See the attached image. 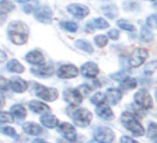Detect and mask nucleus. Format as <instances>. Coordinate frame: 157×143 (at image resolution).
<instances>
[{
	"label": "nucleus",
	"instance_id": "nucleus-32",
	"mask_svg": "<svg viewBox=\"0 0 157 143\" xmlns=\"http://www.w3.org/2000/svg\"><path fill=\"white\" fill-rule=\"evenodd\" d=\"M117 24H118V27L122 28L124 31H128V33H135V25L132 23H129L128 20H118Z\"/></svg>",
	"mask_w": 157,
	"mask_h": 143
},
{
	"label": "nucleus",
	"instance_id": "nucleus-48",
	"mask_svg": "<svg viewBox=\"0 0 157 143\" xmlns=\"http://www.w3.org/2000/svg\"><path fill=\"white\" fill-rule=\"evenodd\" d=\"M17 3H23V4H25V3H28V2H31V0H16Z\"/></svg>",
	"mask_w": 157,
	"mask_h": 143
},
{
	"label": "nucleus",
	"instance_id": "nucleus-24",
	"mask_svg": "<svg viewBox=\"0 0 157 143\" xmlns=\"http://www.w3.org/2000/svg\"><path fill=\"white\" fill-rule=\"evenodd\" d=\"M11 114L14 115V118H16L17 121H23L27 115V111L21 104H14L13 107H11Z\"/></svg>",
	"mask_w": 157,
	"mask_h": 143
},
{
	"label": "nucleus",
	"instance_id": "nucleus-49",
	"mask_svg": "<svg viewBox=\"0 0 157 143\" xmlns=\"http://www.w3.org/2000/svg\"><path fill=\"white\" fill-rule=\"evenodd\" d=\"M88 143H100V142H98V140H95V139H94V140H90V142H88Z\"/></svg>",
	"mask_w": 157,
	"mask_h": 143
},
{
	"label": "nucleus",
	"instance_id": "nucleus-35",
	"mask_svg": "<svg viewBox=\"0 0 157 143\" xmlns=\"http://www.w3.org/2000/svg\"><path fill=\"white\" fill-rule=\"evenodd\" d=\"M147 136L149 139H151L154 143H157V124H150L147 128Z\"/></svg>",
	"mask_w": 157,
	"mask_h": 143
},
{
	"label": "nucleus",
	"instance_id": "nucleus-30",
	"mask_svg": "<svg viewBox=\"0 0 157 143\" xmlns=\"http://www.w3.org/2000/svg\"><path fill=\"white\" fill-rule=\"evenodd\" d=\"M109 77H111L112 80H115V81H119V83H124V81H126L128 79H129V75H128V72L121 70V72H115V73H112V75H109Z\"/></svg>",
	"mask_w": 157,
	"mask_h": 143
},
{
	"label": "nucleus",
	"instance_id": "nucleus-42",
	"mask_svg": "<svg viewBox=\"0 0 157 143\" xmlns=\"http://www.w3.org/2000/svg\"><path fill=\"white\" fill-rule=\"evenodd\" d=\"M78 90H80V93H82L83 95H88L90 93H91L93 87L91 86H88V84H82L80 87H78Z\"/></svg>",
	"mask_w": 157,
	"mask_h": 143
},
{
	"label": "nucleus",
	"instance_id": "nucleus-45",
	"mask_svg": "<svg viewBox=\"0 0 157 143\" xmlns=\"http://www.w3.org/2000/svg\"><path fill=\"white\" fill-rule=\"evenodd\" d=\"M7 88V81L4 77H2V91H4Z\"/></svg>",
	"mask_w": 157,
	"mask_h": 143
},
{
	"label": "nucleus",
	"instance_id": "nucleus-14",
	"mask_svg": "<svg viewBox=\"0 0 157 143\" xmlns=\"http://www.w3.org/2000/svg\"><path fill=\"white\" fill-rule=\"evenodd\" d=\"M108 27H109V24H108L107 20L100 17V18H93L90 23L86 24V31H87V33H91L93 29H105V28H108Z\"/></svg>",
	"mask_w": 157,
	"mask_h": 143
},
{
	"label": "nucleus",
	"instance_id": "nucleus-4",
	"mask_svg": "<svg viewBox=\"0 0 157 143\" xmlns=\"http://www.w3.org/2000/svg\"><path fill=\"white\" fill-rule=\"evenodd\" d=\"M149 56V51L144 48H135L132 51V53L128 58V63L131 68H139L140 65H143L144 60Z\"/></svg>",
	"mask_w": 157,
	"mask_h": 143
},
{
	"label": "nucleus",
	"instance_id": "nucleus-27",
	"mask_svg": "<svg viewBox=\"0 0 157 143\" xmlns=\"http://www.w3.org/2000/svg\"><path fill=\"white\" fill-rule=\"evenodd\" d=\"M7 70L11 73H23L24 72V66L17 60V59H11L7 62Z\"/></svg>",
	"mask_w": 157,
	"mask_h": 143
},
{
	"label": "nucleus",
	"instance_id": "nucleus-29",
	"mask_svg": "<svg viewBox=\"0 0 157 143\" xmlns=\"http://www.w3.org/2000/svg\"><path fill=\"white\" fill-rule=\"evenodd\" d=\"M60 28L67 31V33H76L78 25H77V23H75V21H60Z\"/></svg>",
	"mask_w": 157,
	"mask_h": 143
},
{
	"label": "nucleus",
	"instance_id": "nucleus-47",
	"mask_svg": "<svg viewBox=\"0 0 157 143\" xmlns=\"http://www.w3.org/2000/svg\"><path fill=\"white\" fill-rule=\"evenodd\" d=\"M58 143H73V142H70V140H67V139H65V137H63V139H59Z\"/></svg>",
	"mask_w": 157,
	"mask_h": 143
},
{
	"label": "nucleus",
	"instance_id": "nucleus-52",
	"mask_svg": "<svg viewBox=\"0 0 157 143\" xmlns=\"http://www.w3.org/2000/svg\"><path fill=\"white\" fill-rule=\"evenodd\" d=\"M151 2H157V0H151Z\"/></svg>",
	"mask_w": 157,
	"mask_h": 143
},
{
	"label": "nucleus",
	"instance_id": "nucleus-37",
	"mask_svg": "<svg viewBox=\"0 0 157 143\" xmlns=\"http://www.w3.org/2000/svg\"><path fill=\"white\" fill-rule=\"evenodd\" d=\"M146 25L151 29L157 28V14H150V16L147 17L146 18Z\"/></svg>",
	"mask_w": 157,
	"mask_h": 143
},
{
	"label": "nucleus",
	"instance_id": "nucleus-17",
	"mask_svg": "<svg viewBox=\"0 0 157 143\" xmlns=\"http://www.w3.org/2000/svg\"><path fill=\"white\" fill-rule=\"evenodd\" d=\"M28 108L33 111V112H35V114H45V112H48V111L51 110L44 101H38V100L29 101Z\"/></svg>",
	"mask_w": 157,
	"mask_h": 143
},
{
	"label": "nucleus",
	"instance_id": "nucleus-26",
	"mask_svg": "<svg viewBox=\"0 0 157 143\" xmlns=\"http://www.w3.org/2000/svg\"><path fill=\"white\" fill-rule=\"evenodd\" d=\"M140 41L142 42H151L153 41V38H154V35H153V31H151V28H149V27H142V29H140Z\"/></svg>",
	"mask_w": 157,
	"mask_h": 143
},
{
	"label": "nucleus",
	"instance_id": "nucleus-50",
	"mask_svg": "<svg viewBox=\"0 0 157 143\" xmlns=\"http://www.w3.org/2000/svg\"><path fill=\"white\" fill-rule=\"evenodd\" d=\"M153 6H154V9H157V2H154V4H153Z\"/></svg>",
	"mask_w": 157,
	"mask_h": 143
},
{
	"label": "nucleus",
	"instance_id": "nucleus-1",
	"mask_svg": "<svg viewBox=\"0 0 157 143\" xmlns=\"http://www.w3.org/2000/svg\"><path fill=\"white\" fill-rule=\"evenodd\" d=\"M7 34H9L10 41L16 45H24L28 41L29 37V27L23 21H11L7 28Z\"/></svg>",
	"mask_w": 157,
	"mask_h": 143
},
{
	"label": "nucleus",
	"instance_id": "nucleus-21",
	"mask_svg": "<svg viewBox=\"0 0 157 143\" xmlns=\"http://www.w3.org/2000/svg\"><path fill=\"white\" fill-rule=\"evenodd\" d=\"M95 114H97L100 118H102V119H107V121L114 118V112H112L111 107H108V105H105V104L97 105V108H95Z\"/></svg>",
	"mask_w": 157,
	"mask_h": 143
},
{
	"label": "nucleus",
	"instance_id": "nucleus-28",
	"mask_svg": "<svg viewBox=\"0 0 157 143\" xmlns=\"http://www.w3.org/2000/svg\"><path fill=\"white\" fill-rule=\"evenodd\" d=\"M76 48L80 49V51H84V52L87 53H94V48H93V45L90 42H87V41H84V39H77L75 42Z\"/></svg>",
	"mask_w": 157,
	"mask_h": 143
},
{
	"label": "nucleus",
	"instance_id": "nucleus-34",
	"mask_svg": "<svg viewBox=\"0 0 157 143\" xmlns=\"http://www.w3.org/2000/svg\"><path fill=\"white\" fill-rule=\"evenodd\" d=\"M38 9H39V6H38V2H36V0H33V3H25L23 6V11L27 14L35 13Z\"/></svg>",
	"mask_w": 157,
	"mask_h": 143
},
{
	"label": "nucleus",
	"instance_id": "nucleus-5",
	"mask_svg": "<svg viewBox=\"0 0 157 143\" xmlns=\"http://www.w3.org/2000/svg\"><path fill=\"white\" fill-rule=\"evenodd\" d=\"M34 91L35 95L38 98H41L42 101H55L58 98V90L56 88H51L46 86H41V84H34Z\"/></svg>",
	"mask_w": 157,
	"mask_h": 143
},
{
	"label": "nucleus",
	"instance_id": "nucleus-3",
	"mask_svg": "<svg viewBox=\"0 0 157 143\" xmlns=\"http://www.w3.org/2000/svg\"><path fill=\"white\" fill-rule=\"evenodd\" d=\"M121 122L135 136H143L144 135V128L142 126V124L137 121V118L135 117L132 112H129V111H126V112H124V114L121 115Z\"/></svg>",
	"mask_w": 157,
	"mask_h": 143
},
{
	"label": "nucleus",
	"instance_id": "nucleus-43",
	"mask_svg": "<svg viewBox=\"0 0 157 143\" xmlns=\"http://www.w3.org/2000/svg\"><path fill=\"white\" fill-rule=\"evenodd\" d=\"M108 38H111L114 39V41H117L118 38H119V31L115 28H111L109 31H108Z\"/></svg>",
	"mask_w": 157,
	"mask_h": 143
},
{
	"label": "nucleus",
	"instance_id": "nucleus-36",
	"mask_svg": "<svg viewBox=\"0 0 157 143\" xmlns=\"http://www.w3.org/2000/svg\"><path fill=\"white\" fill-rule=\"evenodd\" d=\"M94 42L98 48H104V46H107V44H108V35H101V34H100V35H95Z\"/></svg>",
	"mask_w": 157,
	"mask_h": 143
},
{
	"label": "nucleus",
	"instance_id": "nucleus-39",
	"mask_svg": "<svg viewBox=\"0 0 157 143\" xmlns=\"http://www.w3.org/2000/svg\"><path fill=\"white\" fill-rule=\"evenodd\" d=\"M136 86H137V80H136V79H132V77H129L126 81H124V83H121V87L126 88V90L135 88Z\"/></svg>",
	"mask_w": 157,
	"mask_h": 143
},
{
	"label": "nucleus",
	"instance_id": "nucleus-9",
	"mask_svg": "<svg viewBox=\"0 0 157 143\" xmlns=\"http://www.w3.org/2000/svg\"><path fill=\"white\" fill-rule=\"evenodd\" d=\"M66 10H67V13L70 14V16H73L75 18H84V17H87L88 14H90V10H88L87 6H84V4H77V3H72L69 4L67 7H66Z\"/></svg>",
	"mask_w": 157,
	"mask_h": 143
},
{
	"label": "nucleus",
	"instance_id": "nucleus-8",
	"mask_svg": "<svg viewBox=\"0 0 157 143\" xmlns=\"http://www.w3.org/2000/svg\"><path fill=\"white\" fill-rule=\"evenodd\" d=\"M94 139L98 140L100 143H112L115 139V133L111 128L101 126V128H97V129H95Z\"/></svg>",
	"mask_w": 157,
	"mask_h": 143
},
{
	"label": "nucleus",
	"instance_id": "nucleus-25",
	"mask_svg": "<svg viewBox=\"0 0 157 143\" xmlns=\"http://www.w3.org/2000/svg\"><path fill=\"white\" fill-rule=\"evenodd\" d=\"M101 11L108 18H117L118 17V7L115 4H105L101 7Z\"/></svg>",
	"mask_w": 157,
	"mask_h": 143
},
{
	"label": "nucleus",
	"instance_id": "nucleus-16",
	"mask_svg": "<svg viewBox=\"0 0 157 143\" xmlns=\"http://www.w3.org/2000/svg\"><path fill=\"white\" fill-rule=\"evenodd\" d=\"M53 68L49 65H45V66H36V68H31V73L38 77H49V76L53 75Z\"/></svg>",
	"mask_w": 157,
	"mask_h": 143
},
{
	"label": "nucleus",
	"instance_id": "nucleus-41",
	"mask_svg": "<svg viewBox=\"0 0 157 143\" xmlns=\"http://www.w3.org/2000/svg\"><path fill=\"white\" fill-rule=\"evenodd\" d=\"M124 9L128 10V11H133V10H137L139 6H137L136 2H132V0H126L124 3Z\"/></svg>",
	"mask_w": 157,
	"mask_h": 143
},
{
	"label": "nucleus",
	"instance_id": "nucleus-23",
	"mask_svg": "<svg viewBox=\"0 0 157 143\" xmlns=\"http://www.w3.org/2000/svg\"><path fill=\"white\" fill-rule=\"evenodd\" d=\"M41 124L45 128H49V129H52V128H55V126H59L58 118L52 114H42V117H41Z\"/></svg>",
	"mask_w": 157,
	"mask_h": 143
},
{
	"label": "nucleus",
	"instance_id": "nucleus-11",
	"mask_svg": "<svg viewBox=\"0 0 157 143\" xmlns=\"http://www.w3.org/2000/svg\"><path fill=\"white\" fill-rule=\"evenodd\" d=\"M35 20L42 24H51L52 23V10L49 9V6H41L35 13Z\"/></svg>",
	"mask_w": 157,
	"mask_h": 143
},
{
	"label": "nucleus",
	"instance_id": "nucleus-6",
	"mask_svg": "<svg viewBox=\"0 0 157 143\" xmlns=\"http://www.w3.org/2000/svg\"><path fill=\"white\" fill-rule=\"evenodd\" d=\"M133 100L136 102V105H139L142 110H150L151 105H153V100H151L149 91L144 90V88H140V90H137L135 93Z\"/></svg>",
	"mask_w": 157,
	"mask_h": 143
},
{
	"label": "nucleus",
	"instance_id": "nucleus-22",
	"mask_svg": "<svg viewBox=\"0 0 157 143\" xmlns=\"http://www.w3.org/2000/svg\"><path fill=\"white\" fill-rule=\"evenodd\" d=\"M143 75L157 83V60H151V62H149L144 66Z\"/></svg>",
	"mask_w": 157,
	"mask_h": 143
},
{
	"label": "nucleus",
	"instance_id": "nucleus-40",
	"mask_svg": "<svg viewBox=\"0 0 157 143\" xmlns=\"http://www.w3.org/2000/svg\"><path fill=\"white\" fill-rule=\"evenodd\" d=\"M2 133L6 135V136H11V137H17L16 129L11 126H2Z\"/></svg>",
	"mask_w": 157,
	"mask_h": 143
},
{
	"label": "nucleus",
	"instance_id": "nucleus-2",
	"mask_svg": "<svg viewBox=\"0 0 157 143\" xmlns=\"http://www.w3.org/2000/svg\"><path fill=\"white\" fill-rule=\"evenodd\" d=\"M67 114L70 115V118L75 121V125H77L78 128L88 126L93 121V114L86 108H69Z\"/></svg>",
	"mask_w": 157,
	"mask_h": 143
},
{
	"label": "nucleus",
	"instance_id": "nucleus-33",
	"mask_svg": "<svg viewBox=\"0 0 157 143\" xmlns=\"http://www.w3.org/2000/svg\"><path fill=\"white\" fill-rule=\"evenodd\" d=\"M0 9H2V13H10V11H13L16 9L13 2H10V0H0Z\"/></svg>",
	"mask_w": 157,
	"mask_h": 143
},
{
	"label": "nucleus",
	"instance_id": "nucleus-51",
	"mask_svg": "<svg viewBox=\"0 0 157 143\" xmlns=\"http://www.w3.org/2000/svg\"><path fill=\"white\" fill-rule=\"evenodd\" d=\"M156 100H157V90H156Z\"/></svg>",
	"mask_w": 157,
	"mask_h": 143
},
{
	"label": "nucleus",
	"instance_id": "nucleus-13",
	"mask_svg": "<svg viewBox=\"0 0 157 143\" xmlns=\"http://www.w3.org/2000/svg\"><path fill=\"white\" fill-rule=\"evenodd\" d=\"M98 72H100V69H98V66L94 62H86L82 66V69H80V73L84 77H88V79H94L98 75Z\"/></svg>",
	"mask_w": 157,
	"mask_h": 143
},
{
	"label": "nucleus",
	"instance_id": "nucleus-20",
	"mask_svg": "<svg viewBox=\"0 0 157 143\" xmlns=\"http://www.w3.org/2000/svg\"><path fill=\"white\" fill-rule=\"evenodd\" d=\"M23 130L27 135H31V136H39V135L44 133V128L39 126L38 124H34V122H27V124H24Z\"/></svg>",
	"mask_w": 157,
	"mask_h": 143
},
{
	"label": "nucleus",
	"instance_id": "nucleus-19",
	"mask_svg": "<svg viewBox=\"0 0 157 143\" xmlns=\"http://www.w3.org/2000/svg\"><path fill=\"white\" fill-rule=\"evenodd\" d=\"M25 60L28 63H31V65L41 66L44 63V60H45V58L39 51H31V52H28L25 55Z\"/></svg>",
	"mask_w": 157,
	"mask_h": 143
},
{
	"label": "nucleus",
	"instance_id": "nucleus-12",
	"mask_svg": "<svg viewBox=\"0 0 157 143\" xmlns=\"http://www.w3.org/2000/svg\"><path fill=\"white\" fill-rule=\"evenodd\" d=\"M58 132L60 135H63V137L70 142H75L76 140V129L72 124H69V122H63L58 126Z\"/></svg>",
	"mask_w": 157,
	"mask_h": 143
},
{
	"label": "nucleus",
	"instance_id": "nucleus-10",
	"mask_svg": "<svg viewBox=\"0 0 157 143\" xmlns=\"http://www.w3.org/2000/svg\"><path fill=\"white\" fill-rule=\"evenodd\" d=\"M78 72L80 70H78L75 65H72V63H66V65H62L58 69L56 75H58L60 79H73L78 75Z\"/></svg>",
	"mask_w": 157,
	"mask_h": 143
},
{
	"label": "nucleus",
	"instance_id": "nucleus-18",
	"mask_svg": "<svg viewBox=\"0 0 157 143\" xmlns=\"http://www.w3.org/2000/svg\"><path fill=\"white\" fill-rule=\"evenodd\" d=\"M105 97H107V101L111 105H117L122 98V91L118 90V88H108L105 91Z\"/></svg>",
	"mask_w": 157,
	"mask_h": 143
},
{
	"label": "nucleus",
	"instance_id": "nucleus-44",
	"mask_svg": "<svg viewBox=\"0 0 157 143\" xmlns=\"http://www.w3.org/2000/svg\"><path fill=\"white\" fill-rule=\"evenodd\" d=\"M121 143H139V142L135 140V139H132V137H129V136H122L121 137Z\"/></svg>",
	"mask_w": 157,
	"mask_h": 143
},
{
	"label": "nucleus",
	"instance_id": "nucleus-7",
	"mask_svg": "<svg viewBox=\"0 0 157 143\" xmlns=\"http://www.w3.org/2000/svg\"><path fill=\"white\" fill-rule=\"evenodd\" d=\"M83 97L84 95L80 93L78 88H67L63 91V98L67 104H70L72 107H77L83 102Z\"/></svg>",
	"mask_w": 157,
	"mask_h": 143
},
{
	"label": "nucleus",
	"instance_id": "nucleus-15",
	"mask_svg": "<svg viewBox=\"0 0 157 143\" xmlns=\"http://www.w3.org/2000/svg\"><path fill=\"white\" fill-rule=\"evenodd\" d=\"M9 87L14 91V93H24L28 88V83L23 79H13V80L9 81Z\"/></svg>",
	"mask_w": 157,
	"mask_h": 143
},
{
	"label": "nucleus",
	"instance_id": "nucleus-31",
	"mask_svg": "<svg viewBox=\"0 0 157 143\" xmlns=\"http://www.w3.org/2000/svg\"><path fill=\"white\" fill-rule=\"evenodd\" d=\"M90 101H91V104H94V105H100V104H104V101H107V97H105L104 93L98 91V93L91 95Z\"/></svg>",
	"mask_w": 157,
	"mask_h": 143
},
{
	"label": "nucleus",
	"instance_id": "nucleus-38",
	"mask_svg": "<svg viewBox=\"0 0 157 143\" xmlns=\"http://www.w3.org/2000/svg\"><path fill=\"white\" fill-rule=\"evenodd\" d=\"M0 121H2V124H6V122H14V115L11 114V112L2 111V114H0Z\"/></svg>",
	"mask_w": 157,
	"mask_h": 143
},
{
	"label": "nucleus",
	"instance_id": "nucleus-46",
	"mask_svg": "<svg viewBox=\"0 0 157 143\" xmlns=\"http://www.w3.org/2000/svg\"><path fill=\"white\" fill-rule=\"evenodd\" d=\"M33 143H49V142H46V140H42V139H34Z\"/></svg>",
	"mask_w": 157,
	"mask_h": 143
}]
</instances>
